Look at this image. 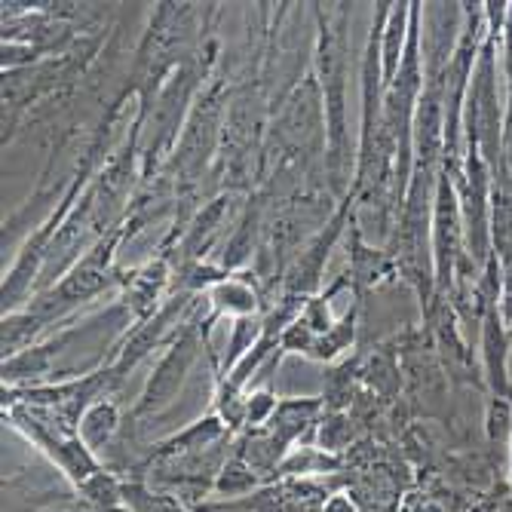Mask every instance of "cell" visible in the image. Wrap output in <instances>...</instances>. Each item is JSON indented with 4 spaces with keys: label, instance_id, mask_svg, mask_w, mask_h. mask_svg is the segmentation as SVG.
I'll return each mask as SVG.
<instances>
[{
    "label": "cell",
    "instance_id": "d6986e66",
    "mask_svg": "<svg viewBox=\"0 0 512 512\" xmlns=\"http://www.w3.org/2000/svg\"><path fill=\"white\" fill-rule=\"evenodd\" d=\"M276 408H279V399L270 390H258V393L246 396V427L264 430L273 421Z\"/></svg>",
    "mask_w": 512,
    "mask_h": 512
},
{
    "label": "cell",
    "instance_id": "4fadbf2b",
    "mask_svg": "<svg viewBox=\"0 0 512 512\" xmlns=\"http://www.w3.org/2000/svg\"><path fill=\"white\" fill-rule=\"evenodd\" d=\"M166 283V264L154 261L145 270H138L129 283V295L126 304L138 313V316H154V298L160 295V286Z\"/></svg>",
    "mask_w": 512,
    "mask_h": 512
},
{
    "label": "cell",
    "instance_id": "7a4b0ae2",
    "mask_svg": "<svg viewBox=\"0 0 512 512\" xmlns=\"http://www.w3.org/2000/svg\"><path fill=\"white\" fill-rule=\"evenodd\" d=\"M114 237L108 243H99L96 249H92L62 283L53 289V292H46L40 301L31 304V310L43 319V322H53L59 319L65 310L89 301V298H96L99 292H105V286L111 283V273H108V264H111V249H114Z\"/></svg>",
    "mask_w": 512,
    "mask_h": 512
},
{
    "label": "cell",
    "instance_id": "8fae6325",
    "mask_svg": "<svg viewBox=\"0 0 512 512\" xmlns=\"http://www.w3.org/2000/svg\"><path fill=\"white\" fill-rule=\"evenodd\" d=\"M485 362H488V378L491 387L503 396L506 393V332H503V322H500V310L494 307V301L488 304L485 313Z\"/></svg>",
    "mask_w": 512,
    "mask_h": 512
},
{
    "label": "cell",
    "instance_id": "3957f363",
    "mask_svg": "<svg viewBox=\"0 0 512 512\" xmlns=\"http://www.w3.org/2000/svg\"><path fill=\"white\" fill-rule=\"evenodd\" d=\"M197 353H200V332L191 325V329H184L175 338V344L166 350V356L154 368V375H151L145 393L138 396V402L132 408L135 421H138V417H145V414H160L163 408H169L178 399L184 381H188L191 368L197 362Z\"/></svg>",
    "mask_w": 512,
    "mask_h": 512
},
{
    "label": "cell",
    "instance_id": "30bf717a",
    "mask_svg": "<svg viewBox=\"0 0 512 512\" xmlns=\"http://www.w3.org/2000/svg\"><path fill=\"white\" fill-rule=\"evenodd\" d=\"M71 341V332L68 335H59L56 341L43 344V347H28L22 350L19 356L13 359H4V384H13V381H22V378H37V375H46L56 359V353L62 347H68Z\"/></svg>",
    "mask_w": 512,
    "mask_h": 512
},
{
    "label": "cell",
    "instance_id": "7c38bea8",
    "mask_svg": "<svg viewBox=\"0 0 512 512\" xmlns=\"http://www.w3.org/2000/svg\"><path fill=\"white\" fill-rule=\"evenodd\" d=\"M264 338V319L258 316H246V319H234V325H230V338H227V353L221 359V381L234 371L243 356Z\"/></svg>",
    "mask_w": 512,
    "mask_h": 512
},
{
    "label": "cell",
    "instance_id": "2e32d148",
    "mask_svg": "<svg viewBox=\"0 0 512 512\" xmlns=\"http://www.w3.org/2000/svg\"><path fill=\"white\" fill-rule=\"evenodd\" d=\"M261 485V476L249 467V463L243 457H237L234 451H230L227 463L221 467L218 479H215V491L227 500H234V497H246L252 494L255 488Z\"/></svg>",
    "mask_w": 512,
    "mask_h": 512
},
{
    "label": "cell",
    "instance_id": "5bb4252c",
    "mask_svg": "<svg viewBox=\"0 0 512 512\" xmlns=\"http://www.w3.org/2000/svg\"><path fill=\"white\" fill-rule=\"evenodd\" d=\"M123 503L129 506V512H191L188 503H181L166 491L148 488L142 479L123 482Z\"/></svg>",
    "mask_w": 512,
    "mask_h": 512
},
{
    "label": "cell",
    "instance_id": "e0dca14e",
    "mask_svg": "<svg viewBox=\"0 0 512 512\" xmlns=\"http://www.w3.org/2000/svg\"><path fill=\"white\" fill-rule=\"evenodd\" d=\"M80 497L92 506V512H105V509H114V506H123V482L108 473L105 467L89 476L83 485H77Z\"/></svg>",
    "mask_w": 512,
    "mask_h": 512
},
{
    "label": "cell",
    "instance_id": "5b68a950",
    "mask_svg": "<svg viewBox=\"0 0 512 512\" xmlns=\"http://www.w3.org/2000/svg\"><path fill=\"white\" fill-rule=\"evenodd\" d=\"M184 295H175L163 310H157L151 319H145L142 325H138V329L129 335V341H126V347L120 350V359H117V365L111 368L117 378H123L126 371L142 359V356H148L160 341H163V335L172 329V322H175V316H181V310H184Z\"/></svg>",
    "mask_w": 512,
    "mask_h": 512
},
{
    "label": "cell",
    "instance_id": "52a82bcc",
    "mask_svg": "<svg viewBox=\"0 0 512 512\" xmlns=\"http://www.w3.org/2000/svg\"><path fill=\"white\" fill-rule=\"evenodd\" d=\"M322 408H325V402L316 399V396L283 399V402H279V408H276V414H273V421H270L264 430H267L276 442H283L286 448H292V445L301 439V433H304L310 424H316V417L322 414Z\"/></svg>",
    "mask_w": 512,
    "mask_h": 512
},
{
    "label": "cell",
    "instance_id": "277c9868",
    "mask_svg": "<svg viewBox=\"0 0 512 512\" xmlns=\"http://www.w3.org/2000/svg\"><path fill=\"white\" fill-rule=\"evenodd\" d=\"M344 218H347V206L332 218L329 230H322V234L298 255L295 267L289 270L286 276V295H295V298H310L313 289L319 286V276H322V267H325V258H329L335 240L341 237V227H344Z\"/></svg>",
    "mask_w": 512,
    "mask_h": 512
},
{
    "label": "cell",
    "instance_id": "ba28073f",
    "mask_svg": "<svg viewBox=\"0 0 512 512\" xmlns=\"http://www.w3.org/2000/svg\"><path fill=\"white\" fill-rule=\"evenodd\" d=\"M408 25H411V4H390V13L381 28V74L384 89L396 80L402 68V56L408 46Z\"/></svg>",
    "mask_w": 512,
    "mask_h": 512
},
{
    "label": "cell",
    "instance_id": "ac0fdd59",
    "mask_svg": "<svg viewBox=\"0 0 512 512\" xmlns=\"http://www.w3.org/2000/svg\"><path fill=\"white\" fill-rule=\"evenodd\" d=\"M353 313H347L341 322H335L329 332L325 335H316V344L310 350V359H322V362H329L335 356H341L344 350H350L353 344V335H356V325H353Z\"/></svg>",
    "mask_w": 512,
    "mask_h": 512
},
{
    "label": "cell",
    "instance_id": "ffe728a7",
    "mask_svg": "<svg viewBox=\"0 0 512 512\" xmlns=\"http://www.w3.org/2000/svg\"><path fill=\"white\" fill-rule=\"evenodd\" d=\"M322 512H362V509H359V503H356L353 494L341 491V494H332L329 500H325Z\"/></svg>",
    "mask_w": 512,
    "mask_h": 512
},
{
    "label": "cell",
    "instance_id": "9c48e42d",
    "mask_svg": "<svg viewBox=\"0 0 512 512\" xmlns=\"http://www.w3.org/2000/svg\"><path fill=\"white\" fill-rule=\"evenodd\" d=\"M120 430V408L111 402V399H99V402H92L83 417H80V424H77V436L80 442L92 451V454H102L114 436Z\"/></svg>",
    "mask_w": 512,
    "mask_h": 512
},
{
    "label": "cell",
    "instance_id": "9a60e30c",
    "mask_svg": "<svg viewBox=\"0 0 512 512\" xmlns=\"http://www.w3.org/2000/svg\"><path fill=\"white\" fill-rule=\"evenodd\" d=\"M43 325L46 322L31 307H22L16 313H4V359H13L22 350H28L31 338L43 329Z\"/></svg>",
    "mask_w": 512,
    "mask_h": 512
},
{
    "label": "cell",
    "instance_id": "6da1fadb",
    "mask_svg": "<svg viewBox=\"0 0 512 512\" xmlns=\"http://www.w3.org/2000/svg\"><path fill=\"white\" fill-rule=\"evenodd\" d=\"M344 25H347V4L338 10V22L332 25L329 19L319 16V74H322V96H325V129H329V178L332 188L341 191V169H344V56H347V40H344Z\"/></svg>",
    "mask_w": 512,
    "mask_h": 512
},
{
    "label": "cell",
    "instance_id": "8992f818",
    "mask_svg": "<svg viewBox=\"0 0 512 512\" xmlns=\"http://www.w3.org/2000/svg\"><path fill=\"white\" fill-rule=\"evenodd\" d=\"M209 304H212V319L227 316V319H246L258 316V286L249 273H227L221 283L209 289Z\"/></svg>",
    "mask_w": 512,
    "mask_h": 512
}]
</instances>
